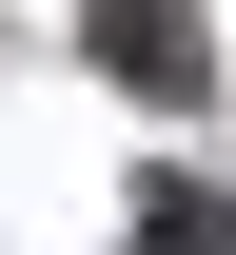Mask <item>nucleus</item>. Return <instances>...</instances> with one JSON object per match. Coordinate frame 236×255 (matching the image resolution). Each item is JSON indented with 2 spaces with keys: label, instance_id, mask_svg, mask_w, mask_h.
Wrapping results in <instances>:
<instances>
[{
  "label": "nucleus",
  "instance_id": "obj_2",
  "mask_svg": "<svg viewBox=\"0 0 236 255\" xmlns=\"http://www.w3.org/2000/svg\"><path fill=\"white\" fill-rule=\"evenodd\" d=\"M118 236H138V255H236V216H217V196H197V177H158V196H138V216H118Z\"/></svg>",
  "mask_w": 236,
  "mask_h": 255
},
{
  "label": "nucleus",
  "instance_id": "obj_1",
  "mask_svg": "<svg viewBox=\"0 0 236 255\" xmlns=\"http://www.w3.org/2000/svg\"><path fill=\"white\" fill-rule=\"evenodd\" d=\"M99 59H118V98H217V59H197V0H99Z\"/></svg>",
  "mask_w": 236,
  "mask_h": 255
}]
</instances>
